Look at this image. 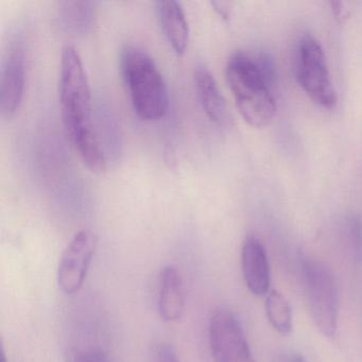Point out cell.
Returning a JSON list of instances; mask_svg holds the SVG:
<instances>
[{"mask_svg": "<svg viewBox=\"0 0 362 362\" xmlns=\"http://www.w3.org/2000/svg\"><path fill=\"white\" fill-rule=\"evenodd\" d=\"M59 95L63 124L80 158L92 173H105L107 160L92 122L90 82L81 57L73 45L62 50Z\"/></svg>", "mask_w": 362, "mask_h": 362, "instance_id": "obj_1", "label": "cell"}, {"mask_svg": "<svg viewBox=\"0 0 362 362\" xmlns=\"http://www.w3.org/2000/svg\"><path fill=\"white\" fill-rule=\"evenodd\" d=\"M226 81L241 117L254 128H264L274 120L276 103L271 92L275 80L272 59L237 52L228 59Z\"/></svg>", "mask_w": 362, "mask_h": 362, "instance_id": "obj_2", "label": "cell"}, {"mask_svg": "<svg viewBox=\"0 0 362 362\" xmlns=\"http://www.w3.org/2000/svg\"><path fill=\"white\" fill-rule=\"evenodd\" d=\"M120 74L135 114L145 122H156L166 115L169 90L164 76L149 54L126 46L120 52Z\"/></svg>", "mask_w": 362, "mask_h": 362, "instance_id": "obj_3", "label": "cell"}, {"mask_svg": "<svg viewBox=\"0 0 362 362\" xmlns=\"http://www.w3.org/2000/svg\"><path fill=\"white\" fill-rule=\"evenodd\" d=\"M305 287L311 317L323 336L332 338L337 332L339 289L334 272L320 262L304 266Z\"/></svg>", "mask_w": 362, "mask_h": 362, "instance_id": "obj_4", "label": "cell"}, {"mask_svg": "<svg viewBox=\"0 0 362 362\" xmlns=\"http://www.w3.org/2000/svg\"><path fill=\"white\" fill-rule=\"evenodd\" d=\"M296 60V78L307 96L320 107L325 109L334 107L337 103V95L325 54L313 35H304L300 39Z\"/></svg>", "mask_w": 362, "mask_h": 362, "instance_id": "obj_5", "label": "cell"}, {"mask_svg": "<svg viewBox=\"0 0 362 362\" xmlns=\"http://www.w3.org/2000/svg\"><path fill=\"white\" fill-rule=\"evenodd\" d=\"M209 338L215 362H256L240 322L228 309L211 315Z\"/></svg>", "mask_w": 362, "mask_h": 362, "instance_id": "obj_6", "label": "cell"}, {"mask_svg": "<svg viewBox=\"0 0 362 362\" xmlns=\"http://www.w3.org/2000/svg\"><path fill=\"white\" fill-rule=\"evenodd\" d=\"M97 245L98 237L88 228L79 230L69 241L58 268V285L65 294H75L81 289Z\"/></svg>", "mask_w": 362, "mask_h": 362, "instance_id": "obj_7", "label": "cell"}, {"mask_svg": "<svg viewBox=\"0 0 362 362\" xmlns=\"http://www.w3.org/2000/svg\"><path fill=\"white\" fill-rule=\"evenodd\" d=\"M26 64L21 44H14L6 54L0 79V111L6 118L12 117L24 98Z\"/></svg>", "mask_w": 362, "mask_h": 362, "instance_id": "obj_8", "label": "cell"}, {"mask_svg": "<svg viewBox=\"0 0 362 362\" xmlns=\"http://www.w3.org/2000/svg\"><path fill=\"white\" fill-rule=\"evenodd\" d=\"M241 267L247 289L254 296H266L270 287V266L259 239L247 237L241 250Z\"/></svg>", "mask_w": 362, "mask_h": 362, "instance_id": "obj_9", "label": "cell"}, {"mask_svg": "<svg viewBox=\"0 0 362 362\" xmlns=\"http://www.w3.org/2000/svg\"><path fill=\"white\" fill-rule=\"evenodd\" d=\"M194 80L197 96L207 117L218 126H226L230 112L211 71L204 64H199L194 69Z\"/></svg>", "mask_w": 362, "mask_h": 362, "instance_id": "obj_10", "label": "cell"}, {"mask_svg": "<svg viewBox=\"0 0 362 362\" xmlns=\"http://www.w3.org/2000/svg\"><path fill=\"white\" fill-rule=\"evenodd\" d=\"M156 10L163 33L173 52L177 56L185 54L189 43L190 30L181 4L175 0H158Z\"/></svg>", "mask_w": 362, "mask_h": 362, "instance_id": "obj_11", "label": "cell"}, {"mask_svg": "<svg viewBox=\"0 0 362 362\" xmlns=\"http://www.w3.org/2000/svg\"><path fill=\"white\" fill-rule=\"evenodd\" d=\"M158 306V313L164 321H177L184 313L183 279L180 271L171 264L165 267L160 272Z\"/></svg>", "mask_w": 362, "mask_h": 362, "instance_id": "obj_12", "label": "cell"}, {"mask_svg": "<svg viewBox=\"0 0 362 362\" xmlns=\"http://www.w3.org/2000/svg\"><path fill=\"white\" fill-rule=\"evenodd\" d=\"M266 313L272 327L287 336L292 332V311L287 298L276 290L267 294Z\"/></svg>", "mask_w": 362, "mask_h": 362, "instance_id": "obj_13", "label": "cell"}, {"mask_svg": "<svg viewBox=\"0 0 362 362\" xmlns=\"http://www.w3.org/2000/svg\"><path fill=\"white\" fill-rule=\"evenodd\" d=\"M62 18L64 24L71 30L84 33L92 25V4L86 1L64 3L62 8Z\"/></svg>", "mask_w": 362, "mask_h": 362, "instance_id": "obj_14", "label": "cell"}, {"mask_svg": "<svg viewBox=\"0 0 362 362\" xmlns=\"http://www.w3.org/2000/svg\"><path fill=\"white\" fill-rule=\"evenodd\" d=\"M347 243L356 262H362V219L357 215L349 216L345 223Z\"/></svg>", "mask_w": 362, "mask_h": 362, "instance_id": "obj_15", "label": "cell"}, {"mask_svg": "<svg viewBox=\"0 0 362 362\" xmlns=\"http://www.w3.org/2000/svg\"><path fill=\"white\" fill-rule=\"evenodd\" d=\"M71 362H109L107 354L100 349H88L78 351Z\"/></svg>", "mask_w": 362, "mask_h": 362, "instance_id": "obj_16", "label": "cell"}, {"mask_svg": "<svg viewBox=\"0 0 362 362\" xmlns=\"http://www.w3.org/2000/svg\"><path fill=\"white\" fill-rule=\"evenodd\" d=\"M154 361L156 362H181L177 357V351L173 349L171 345L166 343H160L156 347L154 353Z\"/></svg>", "mask_w": 362, "mask_h": 362, "instance_id": "obj_17", "label": "cell"}, {"mask_svg": "<svg viewBox=\"0 0 362 362\" xmlns=\"http://www.w3.org/2000/svg\"><path fill=\"white\" fill-rule=\"evenodd\" d=\"M273 362H307V360L298 353H285L277 355Z\"/></svg>", "mask_w": 362, "mask_h": 362, "instance_id": "obj_18", "label": "cell"}, {"mask_svg": "<svg viewBox=\"0 0 362 362\" xmlns=\"http://www.w3.org/2000/svg\"><path fill=\"white\" fill-rule=\"evenodd\" d=\"M211 5L215 8L216 11L219 13V16H221L223 18H228L230 13V3H224V1H213Z\"/></svg>", "mask_w": 362, "mask_h": 362, "instance_id": "obj_19", "label": "cell"}, {"mask_svg": "<svg viewBox=\"0 0 362 362\" xmlns=\"http://www.w3.org/2000/svg\"><path fill=\"white\" fill-rule=\"evenodd\" d=\"M330 6H332V11L334 13V18H337L338 21L342 18L343 12H344L343 4L339 3V1H332Z\"/></svg>", "mask_w": 362, "mask_h": 362, "instance_id": "obj_20", "label": "cell"}, {"mask_svg": "<svg viewBox=\"0 0 362 362\" xmlns=\"http://www.w3.org/2000/svg\"><path fill=\"white\" fill-rule=\"evenodd\" d=\"M1 362H8L7 357H6L5 353H3V357H1Z\"/></svg>", "mask_w": 362, "mask_h": 362, "instance_id": "obj_21", "label": "cell"}]
</instances>
